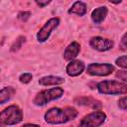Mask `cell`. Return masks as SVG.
Returning <instances> with one entry per match:
<instances>
[{
    "instance_id": "484cf974",
    "label": "cell",
    "mask_w": 127,
    "mask_h": 127,
    "mask_svg": "<svg viewBox=\"0 0 127 127\" xmlns=\"http://www.w3.org/2000/svg\"><path fill=\"white\" fill-rule=\"evenodd\" d=\"M0 72H1V69H0Z\"/></svg>"
},
{
    "instance_id": "8fae6325",
    "label": "cell",
    "mask_w": 127,
    "mask_h": 127,
    "mask_svg": "<svg viewBox=\"0 0 127 127\" xmlns=\"http://www.w3.org/2000/svg\"><path fill=\"white\" fill-rule=\"evenodd\" d=\"M74 103H76L77 105H81V106H87V107H91L94 110H100L102 104L99 100L90 97V96H80V97H76L74 98Z\"/></svg>"
},
{
    "instance_id": "7a4b0ae2",
    "label": "cell",
    "mask_w": 127,
    "mask_h": 127,
    "mask_svg": "<svg viewBox=\"0 0 127 127\" xmlns=\"http://www.w3.org/2000/svg\"><path fill=\"white\" fill-rule=\"evenodd\" d=\"M23 110L16 104H12L0 111V125L13 126L23 121Z\"/></svg>"
},
{
    "instance_id": "6da1fadb",
    "label": "cell",
    "mask_w": 127,
    "mask_h": 127,
    "mask_svg": "<svg viewBox=\"0 0 127 127\" xmlns=\"http://www.w3.org/2000/svg\"><path fill=\"white\" fill-rule=\"evenodd\" d=\"M78 116V111L71 106L64 107H52L44 114V120L51 125L65 124Z\"/></svg>"
},
{
    "instance_id": "ffe728a7",
    "label": "cell",
    "mask_w": 127,
    "mask_h": 127,
    "mask_svg": "<svg viewBox=\"0 0 127 127\" xmlns=\"http://www.w3.org/2000/svg\"><path fill=\"white\" fill-rule=\"evenodd\" d=\"M118 107H119V109H121L123 111H125L127 109V96L126 95H124V96L119 98V100H118Z\"/></svg>"
},
{
    "instance_id": "4fadbf2b",
    "label": "cell",
    "mask_w": 127,
    "mask_h": 127,
    "mask_svg": "<svg viewBox=\"0 0 127 127\" xmlns=\"http://www.w3.org/2000/svg\"><path fill=\"white\" fill-rule=\"evenodd\" d=\"M107 14H108V9H107V7H106V6H99V7L95 8V9L91 12L90 18H91V21H92L94 24L98 25V24H101V23L105 20Z\"/></svg>"
},
{
    "instance_id": "8992f818",
    "label": "cell",
    "mask_w": 127,
    "mask_h": 127,
    "mask_svg": "<svg viewBox=\"0 0 127 127\" xmlns=\"http://www.w3.org/2000/svg\"><path fill=\"white\" fill-rule=\"evenodd\" d=\"M115 71V66L108 63H91L85 67V72L90 76H107Z\"/></svg>"
},
{
    "instance_id": "277c9868",
    "label": "cell",
    "mask_w": 127,
    "mask_h": 127,
    "mask_svg": "<svg viewBox=\"0 0 127 127\" xmlns=\"http://www.w3.org/2000/svg\"><path fill=\"white\" fill-rule=\"evenodd\" d=\"M64 90L61 86H55L52 88L43 89L35 95L33 99V104L36 106L47 105L52 101H56L60 99L64 95Z\"/></svg>"
},
{
    "instance_id": "cb8c5ba5",
    "label": "cell",
    "mask_w": 127,
    "mask_h": 127,
    "mask_svg": "<svg viewBox=\"0 0 127 127\" xmlns=\"http://www.w3.org/2000/svg\"><path fill=\"white\" fill-rule=\"evenodd\" d=\"M21 127H41V126L38 124H35V123H25Z\"/></svg>"
},
{
    "instance_id": "30bf717a",
    "label": "cell",
    "mask_w": 127,
    "mask_h": 127,
    "mask_svg": "<svg viewBox=\"0 0 127 127\" xmlns=\"http://www.w3.org/2000/svg\"><path fill=\"white\" fill-rule=\"evenodd\" d=\"M80 45L77 42H71L64 51V60L66 62H70L76 59L78 54L80 53Z\"/></svg>"
},
{
    "instance_id": "9c48e42d",
    "label": "cell",
    "mask_w": 127,
    "mask_h": 127,
    "mask_svg": "<svg viewBox=\"0 0 127 127\" xmlns=\"http://www.w3.org/2000/svg\"><path fill=\"white\" fill-rule=\"evenodd\" d=\"M85 69V64L80 60H73L68 62L65 66V73L70 77H75L80 75Z\"/></svg>"
},
{
    "instance_id": "5bb4252c",
    "label": "cell",
    "mask_w": 127,
    "mask_h": 127,
    "mask_svg": "<svg viewBox=\"0 0 127 127\" xmlns=\"http://www.w3.org/2000/svg\"><path fill=\"white\" fill-rule=\"evenodd\" d=\"M87 12V7L86 4L82 1H75L72 3V5L70 6V8L67 10L68 14H73L79 17H82L86 14Z\"/></svg>"
},
{
    "instance_id": "e0dca14e",
    "label": "cell",
    "mask_w": 127,
    "mask_h": 127,
    "mask_svg": "<svg viewBox=\"0 0 127 127\" xmlns=\"http://www.w3.org/2000/svg\"><path fill=\"white\" fill-rule=\"evenodd\" d=\"M115 64L122 69H126L127 68V56L126 55L119 56L115 60Z\"/></svg>"
},
{
    "instance_id": "52a82bcc",
    "label": "cell",
    "mask_w": 127,
    "mask_h": 127,
    "mask_svg": "<svg viewBox=\"0 0 127 127\" xmlns=\"http://www.w3.org/2000/svg\"><path fill=\"white\" fill-rule=\"evenodd\" d=\"M61 24V19L59 17H53L51 19H49L44 25L43 27L38 31L36 38L37 41L39 43H45L49 40V38L51 37L52 33L54 30H56L59 25Z\"/></svg>"
},
{
    "instance_id": "44dd1931",
    "label": "cell",
    "mask_w": 127,
    "mask_h": 127,
    "mask_svg": "<svg viewBox=\"0 0 127 127\" xmlns=\"http://www.w3.org/2000/svg\"><path fill=\"white\" fill-rule=\"evenodd\" d=\"M116 76L119 77V79H122L123 82H126L127 80V71L126 69H121L116 72Z\"/></svg>"
},
{
    "instance_id": "d4e9b609",
    "label": "cell",
    "mask_w": 127,
    "mask_h": 127,
    "mask_svg": "<svg viewBox=\"0 0 127 127\" xmlns=\"http://www.w3.org/2000/svg\"><path fill=\"white\" fill-rule=\"evenodd\" d=\"M0 127H5V126H2V125H0Z\"/></svg>"
},
{
    "instance_id": "3957f363",
    "label": "cell",
    "mask_w": 127,
    "mask_h": 127,
    "mask_svg": "<svg viewBox=\"0 0 127 127\" xmlns=\"http://www.w3.org/2000/svg\"><path fill=\"white\" fill-rule=\"evenodd\" d=\"M96 89L104 95H125L127 93V83L119 80H102L96 84Z\"/></svg>"
},
{
    "instance_id": "9a60e30c",
    "label": "cell",
    "mask_w": 127,
    "mask_h": 127,
    "mask_svg": "<svg viewBox=\"0 0 127 127\" xmlns=\"http://www.w3.org/2000/svg\"><path fill=\"white\" fill-rule=\"evenodd\" d=\"M16 89L13 86H4L0 89V105L7 103L15 95Z\"/></svg>"
},
{
    "instance_id": "ba28073f",
    "label": "cell",
    "mask_w": 127,
    "mask_h": 127,
    "mask_svg": "<svg viewBox=\"0 0 127 127\" xmlns=\"http://www.w3.org/2000/svg\"><path fill=\"white\" fill-rule=\"evenodd\" d=\"M89 46L97 52H107L114 48V42L107 38L94 36L89 39Z\"/></svg>"
},
{
    "instance_id": "603a6c76",
    "label": "cell",
    "mask_w": 127,
    "mask_h": 127,
    "mask_svg": "<svg viewBox=\"0 0 127 127\" xmlns=\"http://www.w3.org/2000/svg\"><path fill=\"white\" fill-rule=\"evenodd\" d=\"M51 3V1H36V4L40 7V8H44L46 6H48Z\"/></svg>"
},
{
    "instance_id": "ac0fdd59",
    "label": "cell",
    "mask_w": 127,
    "mask_h": 127,
    "mask_svg": "<svg viewBox=\"0 0 127 127\" xmlns=\"http://www.w3.org/2000/svg\"><path fill=\"white\" fill-rule=\"evenodd\" d=\"M18 79H19V81H20L21 83L27 84V83H29V82L32 81V79H33V74H32L31 72H23V73H21V74L19 75Z\"/></svg>"
},
{
    "instance_id": "d6986e66",
    "label": "cell",
    "mask_w": 127,
    "mask_h": 127,
    "mask_svg": "<svg viewBox=\"0 0 127 127\" xmlns=\"http://www.w3.org/2000/svg\"><path fill=\"white\" fill-rule=\"evenodd\" d=\"M31 15H32V13L30 11H20L17 15V18L22 22H26L31 17Z\"/></svg>"
},
{
    "instance_id": "5b68a950",
    "label": "cell",
    "mask_w": 127,
    "mask_h": 127,
    "mask_svg": "<svg viewBox=\"0 0 127 127\" xmlns=\"http://www.w3.org/2000/svg\"><path fill=\"white\" fill-rule=\"evenodd\" d=\"M107 119V115L102 110L92 111L83 116L76 127H100Z\"/></svg>"
},
{
    "instance_id": "7c38bea8",
    "label": "cell",
    "mask_w": 127,
    "mask_h": 127,
    "mask_svg": "<svg viewBox=\"0 0 127 127\" xmlns=\"http://www.w3.org/2000/svg\"><path fill=\"white\" fill-rule=\"evenodd\" d=\"M64 81V78L59 75H45L39 78L38 83L41 86H60Z\"/></svg>"
},
{
    "instance_id": "7402d4cb",
    "label": "cell",
    "mask_w": 127,
    "mask_h": 127,
    "mask_svg": "<svg viewBox=\"0 0 127 127\" xmlns=\"http://www.w3.org/2000/svg\"><path fill=\"white\" fill-rule=\"evenodd\" d=\"M126 37H127V34L124 33L123 36H122V38H121V42L119 44V47H120V49L122 51H126V49H127V44H126L127 40H126Z\"/></svg>"
},
{
    "instance_id": "2e32d148",
    "label": "cell",
    "mask_w": 127,
    "mask_h": 127,
    "mask_svg": "<svg viewBox=\"0 0 127 127\" xmlns=\"http://www.w3.org/2000/svg\"><path fill=\"white\" fill-rule=\"evenodd\" d=\"M26 42V37L25 36H19L15 41H14V43L12 44V46H11V48H10V51L12 52V53H16L17 51H19L21 48H22V46H23V44Z\"/></svg>"
}]
</instances>
